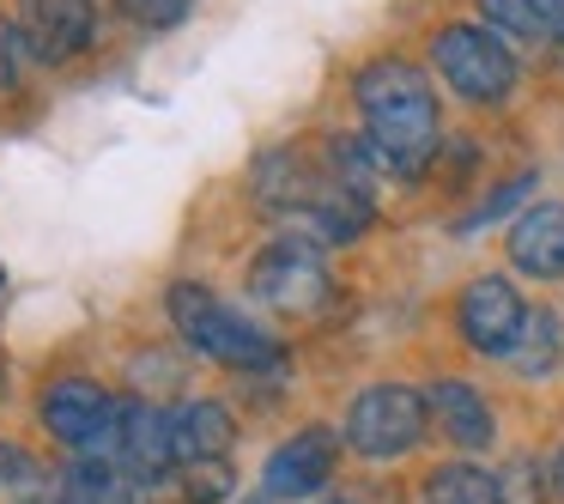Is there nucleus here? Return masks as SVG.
Masks as SVG:
<instances>
[{
  "label": "nucleus",
  "mask_w": 564,
  "mask_h": 504,
  "mask_svg": "<svg viewBox=\"0 0 564 504\" xmlns=\"http://www.w3.org/2000/svg\"><path fill=\"white\" fill-rule=\"evenodd\" d=\"M352 98L365 110V140L382 152L389 176H419L443 147V116H437V92H431L425 67L382 55L352 79Z\"/></svg>",
  "instance_id": "obj_1"
},
{
  "label": "nucleus",
  "mask_w": 564,
  "mask_h": 504,
  "mask_svg": "<svg viewBox=\"0 0 564 504\" xmlns=\"http://www.w3.org/2000/svg\"><path fill=\"white\" fill-rule=\"evenodd\" d=\"M164 304H171V322L183 329V341L195 346V353L219 358V365L243 371V377H256V371H280V365H285V346L273 341V334L249 329V322L237 317L231 304H219L207 286L176 280Z\"/></svg>",
  "instance_id": "obj_2"
},
{
  "label": "nucleus",
  "mask_w": 564,
  "mask_h": 504,
  "mask_svg": "<svg viewBox=\"0 0 564 504\" xmlns=\"http://www.w3.org/2000/svg\"><path fill=\"white\" fill-rule=\"evenodd\" d=\"M431 431V407L419 389L406 383H370L365 395H352L346 407V450L365 455V462H401L406 450H419V438Z\"/></svg>",
  "instance_id": "obj_3"
},
{
  "label": "nucleus",
  "mask_w": 564,
  "mask_h": 504,
  "mask_svg": "<svg viewBox=\"0 0 564 504\" xmlns=\"http://www.w3.org/2000/svg\"><path fill=\"white\" fill-rule=\"evenodd\" d=\"M431 67L462 104H503L516 92V55L486 25H443L431 37Z\"/></svg>",
  "instance_id": "obj_4"
},
{
  "label": "nucleus",
  "mask_w": 564,
  "mask_h": 504,
  "mask_svg": "<svg viewBox=\"0 0 564 504\" xmlns=\"http://www.w3.org/2000/svg\"><path fill=\"white\" fill-rule=\"evenodd\" d=\"M249 292H256V304H268L273 317L304 322V317H316V310L328 304L334 280H328V268H322V249L285 232L249 261Z\"/></svg>",
  "instance_id": "obj_5"
},
{
  "label": "nucleus",
  "mask_w": 564,
  "mask_h": 504,
  "mask_svg": "<svg viewBox=\"0 0 564 504\" xmlns=\"http://www.w3.org/2000/svg\"><path fill=\"white\" fill-rule=\"evenodd\" d=\"M522 322H528V304L503 274H479V280H467V292L455 298V329H462V341L486 358H510Z\"/></svg>",
  "instance_id": "obj_6"
},
{
  "label": "nucleus",
  "mask_w": 564,
  "mask_h": 504,
  "mask_svg": "<svg viewBox=\"0 0 564 504\" xmlns=\"http://www.w3.org/2000/svg\"><path fill=\"white\" fill-rule=\"evenodd\" d=\"M340 443L346 438L334 426L292 431V438L268 455V468H261V492H268V498H316V492H328V480L340 474Z\"/></svg>",
  "instance_id": "obj_7"
},
{
  "label": "nucleus",
  "mask_w": 564,
  "mask_h": 504,
  "mask_svg": "<svg viewBox=\"0 0 564 504\" xmlns=\"http://www.w3.org/2000/svg\"><path fill=\"white\" fill-rule=\"evenodd\" d=\"M43 426L74 455H104L110 450V431H116V395L86 377H67L43 395Z\"/></svg>",
  "instance_id": "obj_8"
},
{
  "label": "nucleus",
  "mask_w": 564,
  "mask_h": 504,
  "mask_svg": "<svg viewBox=\"0 0 564 504\" xmlns=\"http://www.w3.org/2000/svg\"><path fill=\"white\" fill-rule=\"evenodd\" d=\"M110 462H122L128 474H140L152 486V480H171L176 468V443H171V414L152 401H140V395H122L116 401V431H110Z\"/></svg>",
  "instance_id": "obj_9"
},
{
  "label": "nucleus",
  "mask_w": 564,
  "mask_h": 504,
  "mask_svg": "<svg viewBox=\"0 0 564 504\" xmlns=\"http://www.w3.org/2000/svg\"><path fill=\"white\" fill-rule=\"evenodd\" d=\"M91 25H98L91 19V0H19V19H13L19 50L37 55L43 67L74 62L91 43Z\"/></svg>",
  "instance_id": "obj_10"
},
{
  "label": "nucleus",
  "mask_w": 564,
  "mask_h": 504,
  "mask_svg": "<svg viewBox=\"0 0 564 504\" xmlns=\"http://www.w3.org/2000/svg\"><path fill=\"white\" fill-rule=\"evenodd\" d=\"M322 183H328V171H316V164L304 159V152H261L256 159V207L261 213H273V219H304L310 213V201L322 195Z\"/></svg>",
  "instance_id": "obj_11"
},
{
  "label": "nucleus",
  "mask_w": 564,
  "mask_h": 504,
  "mask_svg": "<svg viewBox=\"0 0 564 504\" xmlns=\"http://www.w3.org/2000/svg\"><path fill=\"white\" fill-rule=\"evenodd\" d=\"M425 407H431V426H437L455 450H486V443L498 438V419H491L486 395L462 377H437L425 389Z\"/></svg>",
  "instance_id": "obj_12"
},
{
  "label": "nucleus",
  "mask_w": 564,
  "mask_h": 504,
  "mask_svg": "<svg viewBox=\"0 0 564 504\" xmlns=\"http://www.w3.org/2000/svg\"><path fill=\"white\" fill-rule=\"evenodd\" d=\"M510 261L528 280H564V201H534L510 225Z\"/></svg>",
  "instance_id": "obj_13"
},
{
  "label": "nucleus",
  "mask_w": 564,
  "mask_h": 504,
  "mask_svg": "<svg viewBox=\"0 0 564 504\" xmlns=\"http://www.w3.org/2000/svg\"><path fill=\"white\" fill-rule=\"evenodd\" d=\"M370 213H377V201H365V195H352L346 183H322V195L310 201V213L297 219V232L292 237H304V244H352V237H365L370 232Z\"/></svg>",
  "instance_id": "obj_14"
},
{
  "label": "nucleus",
  "mask_w": 564,
  "mask_h": 504,
  "mask_svg": "<svg viewBox=\"0 0 564 504\" xmlns=\"http://www.w3.org/2000/svg\"><path fill=\"white\" fill-rule=\"evenodd\" d=\"M171 443H176V468L188 462H225L237 443V426H231V407L219 401H183L171 414Z\"/></svg>",
  "instance_id": "obj_15"
},
{
  "label": "nucleus",
  "mask_w": 564,
  "mask_h": 504,
  "mask_svg": "<svg viewBox=\"0 0 564 504\" xmlns=\"http://www.w3.org/2000/svg\"><path fill=\"white\" fill-rule=\"evenodd\" d=\"M62 492L74 504H152V486L140 474H128L122 462H110V455H79L74 468H67Z\"/></svg>",
  "instance_id": "obj_16"
},
{
  "label": "nucleus",
  "mask_w": 564,
  "mask_h": 504,
  "mask_svg": "<svg viewBox=\"0 0 564 504\" xmlns=\"http://www.w3.org/2000/svg\"><path fill=\"white\" fill-rule=\"evenodd\" d=\"M558 358H564L558 317H552V310H528L522 334H516V346H510V371H516V377H552Z\"/></svg>",
  "instance_id": "obj_17"
},
{
  "label": "nucleus",
  "mask_w": 564,
  "mask_h": 504,
  "mask_svg": "<svg viewBox=\"0 0 564 504\" xmlns=\"http://www.w3.org/2000/svg\"><path fill=\"white\" fill-rule=\"evenodd\" d=\"M419 504H498V492H491V474H486V468H474V462H443V468H431Z\"/></svg>",
  "instance_id": "obj_18"
},
{
  "label": "nucleus",
  "mask_w": 564,
  "mask_h": 504,
  "mask_svg": "<svg viewBox=\"0 0 564 504\" xmlns=\"http://www.w3.org/2000/svg\"><path fill=\"white\" fill-rule=\"evenodd\" d=\"M498 504H546L552 498V468L540 455H510V462L491 474Z\"/></svg>",
  "instance_id": "obj_19"
},
{
  "label": "nucleus",
  "mask_w": 564,
  "mask_h": 504,
  "mask_svg": "<svg viewBox=\"0 0 564 504\" xmlns=\"http://www.w3.org/2000/svg\"><path fill=\"white\" fill-rule=\"evenodd\" d=\"M479 19H486V31L491 37H503V43H522V50H546V25L534 19V7L528 0H479Z\"/></svg>",
  "instance_id": "obj_20"
},
{
  "label": "nucleus",
  "mask_w": 564,
  "mask_h": 504,
  "mask_svg": "<svg viewBox=\"0 0 564 504\" xmlns=\"http://www.w3.org/2000/svg\"><path fill=\"white\" fill-rule=\"evenodd\" d=\"M176 480H183V504H219L237 486L231 462H188V468H176Z\"/></svg>",
  "instance_id": "obj_21"
},
{
  "label": "nucleus",
  "mask_w": 564,
  "mask_h": 504,
  "mask_svg": "<svg viewBox=\"0 0 564 504\" xmlns=\"http://www.w3.org/2000/svg\"><path fill=\"white\" fill-rule=\"evenodd\" d=\"M528 189H534V176H510V183H503V189H491V195L486 201H479V207L474 213H462V219H455V232H479V225H491V219H503V213H510L516 207V201H522L528 195Z\"/></svg>",
  "instance_id": "obj_22"
},
{
  "label": "nucleus",
  "mask_w": 564,
  "mask_h": 504,
  "mask_svg": "<svg viewBox=\"0 0 564 504\" xmlns=\"http://www.w3.org/2000/svg\"><path fill=\"white\" fill-rule=\"evenodd\" d=\"M37 474H43L37 455L0 438V492H37Z\"/></svg>",
  "instance_id": "obj_23"
},
{
  "label": "nucleus",
  "mask_w": 564,
  "mask_h": 504,
  "mask_svg": "<svg viewBox=\"0 0 564 504\" xmlns=\"http://www.w3.org/2000/svg\"><path fill=\"white\" fill-rule=\"evenodd\" d=\"M134 25H147V31H171V25H183L188 19V0H116Z\"/></svg>",
  "instance_id": "obj_24"
},
{
  "label": "nucleus",
  "mask_w": 564,
  "mask_h": 504,
  "mask_svg": "<svg viewBox=\"0 0 564 504\" xmlns=\"http://www.w3.org/2000/svg\"><path fill=\"white\" fill-rule=\"evenodd\" d=\"M322 504H401V492H394V486H382V480H352V486L328 492Z\"/></svg>",
  "instance_id": "obj_25"
},
{
  "label": "nucleus",
  "mask_w": 564,
  "mask_h": 504,
  "mask_svg": "<svg viewBox=\"0 0 564 504\" xmlns=\"http://www.w3.org/2000/svg\"><path fill=\"white\" fill-rule=\"evenodd\" d=\"M19 79V31L13 25H0V92Z\"/></svg>",
  "instance_id": "obj_26"
},
{
  "label": "nucleus",
  "mask_w": 564,
  "mask_h": 504,
  "mask_svg": "<svg viewBox=\"0 0 564 504\" xmlns=\"http://www.w3.org/2000/svg\"><path fill=\"white\" fill-rule=\"evenodd\" d=\"M528 7H534V19L546 25V37L564 43V0H528Z\"/></svg>",
  "instance_id": "obj_27"
},
{
  "label": "nucleus",
  "mask_w": 564,
  "mask_h": 504,
  "mask_svg": "<svg viewBox=\"0 0 564 504\" xmlns=\"http://www.w3.org/2000/svg\"><path fill=\"white\" fill-rule=\"evenodd\" d=\"M13 504H74V498H67L62 486H55V492H50V486H37V492H25V498H13Z\"/></svg>",
  "instance_id": "obj_28"
},
{
  "label": "nucleus",
  "mask_w": 564,
  "mask_h": 504,
  "mask_svg": "<svg viewBox=\"0 0 564 504\" xmlns=\"http://www.w3.org/2000/svg\"><path fill=\"white\" fill-rule=\"evenodd\" d=\"M552 492H558V498H564V450L552 455Z\"/></svg>",
  "instance_id": "obj_29"
}]
</instances>
